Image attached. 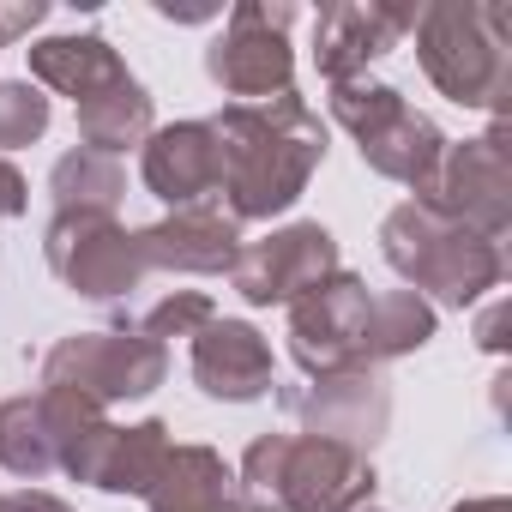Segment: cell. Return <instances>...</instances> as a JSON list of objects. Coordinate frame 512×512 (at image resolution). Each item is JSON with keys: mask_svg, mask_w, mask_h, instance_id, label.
Listing matches in <instances>:
<instances>
[{"mask_svg": "<svg viewBox=\"0 0 512 512\" xmlns=\"http://www.w3.org/2000/svg\"><path fill=\"white\" fill-rule=\"evenodd\" d=\"M416 61L458 109H500L512 91V13L488 0H428L416 13Z\"/></svg>", "mask_w": 512, "mask_h": 512, "instance_id": "obj_4", "label": "cell"}, {"mask_svg": "<svg viewBox=\"0 0 512 512\" xmlns=\"http://www.w3.org/2000/svg\"><path fill=\"white\" fill-rule=\"evenodd\" d=\"M380 253H386V266L440 314V308H470L482 302L488 290H500L506 278V260H500V241L404 199L386 211L380 223Z\"/></svg>", "mask_w": 512, "mask_h": 512, "instance_id": "obj_2", "label": "cell"}, {"mask_svg": "<svg viewBox=\"0 0 512 512\" xmlns=\"http://www.w3.org/2000/svg\"><path fill=\"white\" fill-rule=\"evenodd\" d=\"M500 314H506V308H488V314H482V326H476V344H482V350H494V356L506 350V338H500Z\"/></svg>", "mask_w": 512, "mask_h": 512, "instance_id": "obj_29", "label": "cell"}, {"mask_svg": "<svg viewBox=\"0 0 512 512\" xmlns=\"http://www.w3.org/2000/svg\"><path fill=\"white\" fill-rule=\"evenodd\" d=\"M440 314L416 296V290H380L368 296V320H362V362L368 368H386L398 356H416L428 338H434Z\"/></svg>", "mask_w": 512, "mask_h": 512, "instance_id": "obj_21", "label": "cell"}, {"mask_svg": "<svg viewBox=\"0 0 512 512\" xmlns=\"http://www.w3.org/2000/svg\"><path fill=\"white\" fill-rule=\"evenodd\" d=\"M73 115H79V145L97 151V157H115V163H121V151H133L157 133V103L133 73L103 85L97 97H85Z\"/></svg>", "mask_w": 512, "mask_h": 512, "instance_id": "obj_20", "label": "cell"}, {"mask_svg": "<svg viewBox=\"0 0 512 512\" xmlns=\"http://www.w3.org/2000/svg\"><path fill=\"white\" fill-rule=\"evenodd\" d=\"M43 260L85 302H127L151 278L139 229L97 211H55V223L43 229Z\"/></svg>", "mask_w": 512, "mask_h": 512, "instance_id": "obj_8", "label": "cell"}, {"mask_svg": "<svg viewBox=\"0 0 512 512\" xmlns=\"http://www.w3.org/2000/svg\"><path fill=\"white\" fill-rule=\"evenodd\" d=\"M217 139V193L235 223H272L284 217L314 169L326 163V121L296 97H266V103H223L211 121Z\"/></svg>", "mask_w": 512, "mask_h": 512, "instance_id": "obj_1", "label": "cell"}, {"mask_svg": "<svg viewBox=\"0 0 512 512\" xmlns=\"http://www.w3.org/2000/svg\"><path fill=\"white\" fill-rule=\"evenodd\" d=\"M416 25V7H380V0H338L314 19V67L326 85L362 79L368 61L392 55Z\"/></svg>", "mask_w": 512, "mask_h": 512, "instance_id": "obj_14", "label": "cell"}, {"mask_svg": "<svg viewBox=\"0 0 512 512\" xmlns=\"http://www.w3.org/2000/svg\"><path fill=\"white\" fill-rule=\"evenodd\" d=\"M157 13H163V19H175V25H199V19H217L211 7H175V0H157Z\"/></svg>", "mask_w": 512, "mask_h": 512, "instance_id": "obj_30", "label": "cell"}, {"mask_svg": "<svg viewBox=\"0 0 512 512\" xmlns=\"http://www.w3.org/2000/svg\"><path fill=\"white\" fill-rule=\"evenodd\" d=\"M326 103H332V121L356 139V151H362V163L374 175L410 187L416 199L428 193V181H434V169L446 157V133L422 109H410L404 91L368 85V79H344V85H332Z\"/></svg>", "mask_w": 512, "mask_h": 512, "instance_id": "obj_5", "label": "cell"}, {"mask_svg": "<svg viewBox=\"0 0 512 512\" xmlns=\"http://www.w3.org/2000/svg\"><path fill=\"white\" fill-rule=\"evenodd\" d=\"M332 272H338V235L326 223H284L266 241L235 253L229 284L247 308H290Z\"/></svg>", "mask_w": 512, "mask_h": 512, "instance_id": "obj_9", "label": "cell"}, {"mask_svg": "<svg viewBox=\"0 0 512 512\" xmlns=\"http://www.w3.org/2000/svg\"><path fill=\"white\" fill-rule=\"evenodd\" d=\"M235 476L260 512H362L380 488L368 452L320 434H260L241 452Z\"/></svg>", "mask_w": 512, "mask_h": 512, "instance_id": "obj_3", "label": "cell"}, {"mask_svg": "<svg viewBox=\"0 0 512 512\" xmlns=\"http://www.w3.org/2000/svg\"><path fill=\"white\" fill-rule=\"evenodd\" d=\"M362 512H374V506H362Z\"/></svg>", "mask_w": 512, "mask_h": 512, "instance_id": "obj_32", "label": "cell"}, {"mask_svg": "<svg viewBox=\"0 0 512 512\" xmlns=\"http://www.w3.org/2000/svg\"><path fill=\"white\" fill-rule=\"evenodd\" d=\"M296 7L290 0H241L223 13V31L205 49V73L235 103H266L296 91V49H290Z\"/></svg>", "mask_w": 512, "mask_h": 512, "instance_id": "obj_6", "label": "cell"}, {"mask_svg": "<svg viewBox=\"0 0 512 512\" xmlns=\"http://www.w3.org/2000/svg\"><path fill=\"white\" fill-rule=\"evenodd\" d=\"M169 380V344L145 338L139 326L121 332H73L43 356V386L79 392L97 410L127 404V398H151Z\"/></svg>", "mask_w": 512, "mask_h": 512, "instance_id": "obj_7", "label": "cell"}, {"mask_svg": "<svg viewBox=\"0 0 512 512\" xmlns=\"http://www.w3.org/2000/svg\"><path fill=\"white\" fill-rule=\"evenodd\" d=\"M0 512H73V506L49 488H13V494H0Z\"/></svg>", "mask_w": 512, "mask_h": 512, "instance_id": "obj_27", "label": "cell"}, {"mask_svg": "<svg viewBox=\"0 0 512 512\" xmlns=\"http://www.w3.org/2000/svg\"><path fill=\"white\" fill-rule=\"evenodd\" d=\"M145 266L151 272H199V278H229L235 253H241V223L223 205H187L157 217L151 229H139Z\"/></svg>", "mask_w": 512, "mask_h": 512, "instance_id": "obj_15", "label": "cell"}, {"mask_svg": "<svg viewBox=\"0 0 512 512\" xmlns=\"http://www.w3.org/2000/svg\"><path fill=\"white\" fill-rule=\"evenodd\" d=\"M49 97L31 85V79H0V157L7 151H25L49 133Z\"/></svg>", "mask_w": 512, "mask_h": 512, "instance_id": "obj_24", "label": "cell"}, {"mask_svg": "<svg viewBox=\"0 0 512 512\" xmlns=\"http://www.w3.org/2000/svg\"><path fill=\"white\" fill-rule=\"evenodd\" d=\"M169 452V422H133V428H115L109 416L85 422L67 446H61V470L85 488H103V494H139L151 488L157 464Z\"/></svg>", "mask_w": 512, "mask_h": 512, "instance_id": "obj_12", "label": "cell"}, {"mask_svg": "<svg viewBox=\"0 0 512 512\" xmlns=\"http://www.w3.org/2000/svg\"><path fill=\"white\" fill-rule=\"evenodd\" d=\"M488 241H500L512 229V163H506V145L494 139H464V145H446L428 193L416 199Z\"/></svg>", "mask_w": 512, "mask_h": 512, "instance_id": "obj_10", "label": "cell"}, {"mask_svg": "<svg viewBox=\"0 0 512 512\" xmlns=\"http://www.w3.org/2000/svg\"><path fill=\"white\" fill-rule=\"evenodd\" d=\"M452 512H506V500L500 494H482V500H458Z\"/></svg>", "mask_w": 512, "mask_h": 512, "instance_id": "obj_31", "label": "cell"}, {"mask_svg": "<svg viewBox=\"0 0 512 512\" xmlns=\"http://www.w3.org/2000/svg\"><path fill=\"white\" fill-rule=\"evenodd\" d=\"M0 470L19 476L25 488H37L43 476L61 470V440L49 428L43 398H0Z\"/></svg>", "mask_w": 512, "mask_h": 512, "instance_id": "obj_22", "label": "cell"}, {"mask_svg": "<svg viewBox=\"0 0 512 512\" xmlns=\"http://www.w3.org/2000/svg\"><path fill=\"white\" fill-rule=\"evenodd\" d=\"M362 320H368V284L356 272H332L308 296L290 302V356L308 380L338 374V368H368L362 362Z\"/></svg>", "mask_w": 512, "mask_h": 512, "instance_id": "obj_11", "label": "cell"}, {"mask_svg": "<svg viewBox=\"0 0 512 512\" xmlns=\"http://www.w3.org/2000/svg\"><path fill=\"white\" fill-rule=\"evenodd\" d=\"M31 55V85L37 91H55V97H73V109L85 97H97L103 85L127 79V61L115 43L91 37V31H73V37H43L25 49Z\"/></svg>", "mask_w": 512, "mask_h": 512, "instance_id": "obj_19", "label": "cell"}, {"mask_svg": "<svg viewBox=\"0 0 512 512\" xmlns=\"http://www.w3.org/2000/svg\"><path fill=\"white\" fill-rule=\"evenodd\" d=\"M49 199L55 211H97V217H115L121 199H127V169L115 157H97V151H67L55 169H49Z\"/></svg>", "mask_w": 512, "mask_h": 512, "instance_id": "obj_23", "label": "cell"}, {"mask_svg": "<svg viewBox=\"0 0 512 512\" xmlns=\"http://www.w3.org/2000/svg\"><path fill=\"white\" fill-rule=\"evenodd\" d=\"M145 506L151 512H260V500L241 488V476L223 464V452L181 446V440H169V452L145 488Z\"/></svg>", "mask_w": 512, "mask_h": 512, "instance_id": "obj_17", "label": "cell"}, {"mask_svg": "<svg viewBox=\"0 0 512 512\" xmlns=\"http://www.w3.org/2000/svg\"><path fill=\"white\" fill-rule=\"evenodd\" d=\"M139 175L145 187L169 205V211H187V205H205L217 193V139L205 121H175V127H157L145 145H139Z\"/></svg>", "mask_w": 512, "mask_h": 512, "instance_id": "obj_18", "label": "cell"}, {"mask_svg": "<svg viewBox=\"0 0 512 512\" xmlns=\"http://www.w3.org/2000/svg\"><path fill=\"white\" fill-rule=\"evenodd\" d=\"M43 19H49V7H43V0H31V7H0V49H7L13 37H31Z\"/></svg>", "mask_w": 512, "mask_h": 512, "instance_id": "obj_26", "label": "cell"}, {"mask_svg": "<svg viewBox=\"0 0 512 512\" xmlns=\"http://www.w3.org/2000/svg\"><path fill=\"white\" fill-rule=\"evenodd\" d=\"M25 205H31V187H25V175L0 157V217H25Z\"/></svg>", "mask_w": 512, "mask_h": 512, "instance_id": "obj_28", "label": "cell"}, {"mask_svg": "<svg viewBox=\"0 0 512 512\" xmlns=\"http://www.w3.org/2000/svg\"><path fill=\"white\" fill-rule=\"evenodd\" d=\"M217 320V308H211V296H199V290H169L145 320H139V332L145 338H157V344H169V338H193L199 326H211Z\"/></svg>", "mask_w": 512, "mask_h": 512, "instance_id": "obj_25", "label": "cell"}, {"mask_svg": "<svg viewBox=\"0 0 512 512\" xmlns=\"http://www.w3.org/2000/svg\"><path fill=\"white\" fill-rule=\"evenodd\" d=\"M193 380L217 404H253L278 386V362L247 320H211L193 332Z\"/></svg>", "mask_w": 512, "mask_h": 512, "instance_id": "obj_16", "label": "cell"}, {"mask_svg": "<svg viewBox=\"0 0 512 512\" xmlns=\"http://www.w3.org/2000/svg\"><path fill=\"white\" fill-rule=\"evenodd\" d=\"M290 410L302 434L374 452L392 422V386H386V368H338V374H320L308 392H296Z\"/></svg>", "mask_w": 512, "mask_h": 512, "instance_id": "obj_13", "label": "cell"}]
</instances>
